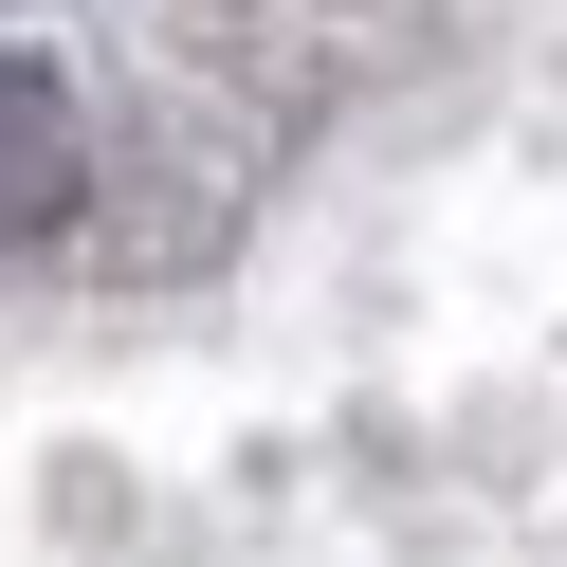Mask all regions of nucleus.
Listing matches in <instances>:
<instances>
[{
	"label": "nucleus",
	"instance_id": "f257e3e1",
	"mask_svg": "<svg viewBox=\"0 0 567 567\" xmlns=\"http://www.w3.org/2000/svg\"><path fill=\"white\" fill-rule=\"evenodd\" d=\"M55 202H74V92L38 55H0V238H38Z\"/></svg>",
	"mask_w": 567,
	"mask_h": 567
}]
</instances>
